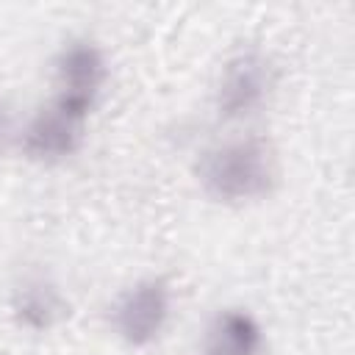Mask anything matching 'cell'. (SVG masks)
<instances>
[{
	"mask_svg": "<svg viewBox=\"0 0 355 355\" xmlns=\"http://www.w3.org/2000/svg\"><path fill=\"white\" fill-rule=\"evenodd\" d=\"M197 178L202 191L216 202H252L272 191L277 164L263 139L244 136L205 150L197 164Z\"/></svg>",
	"mask_w": 355,
	"mask_h": 355,
	"instance_id": "cell-1",
	"label": "cell"
},
{
	"mask_svg": "<svg viewBox=\"0 0 355 355\" xmlns=\"http://www.w3.org/2000/svg\"><path fill=\"white\" fill-rule=\"evenodd\" d=\"M172 313V291L161 277H144L125 288L111 311L114 333L128 347H150L164 333Z\"/></svg>",
	"mask_w": 355,
	"mask_h": 355,
	"instance_id": "cell-2",
	"label": "cell"
},
{
	"mask_svg": "<svg viewBox=\"0 0 355 355\" xmlns=\"http://www.w3.org/2000/svg\"><path fill=\"white\" fill-rule=\"evenodd\" d=\"M89 114L61 103L50 100L44 108H39L31 122L22 130V150L36 164H58L78 153L83 144Z\"/></svg>",
	"mask_w": 355,
	"mask_h": 355,
	"instance_id": "cell-3",
	"label": "cell"
},
{
	"mask_svg": "<svg viewBox=\"0 0 355 355\" xmlns=\"http://www.w3.org/2000/svg\"><path fill=\"white\" fill-rule=\"evenodd\" d=\"M108 78L103 50L89 39H72L55 58V100L89 114Z\"/></svg>",
	"mask_w": 355,
	"mask_h": 355,
	"instance_id": "cell-4",
	"label": "cell"
},
{
	"mask_svg": "<svg viewBox=\"0 0 355 355\" xmlns=\"http://www.w3.org/2000/svg\"><path fill=\"white\" fill-rule=\"evenodd\" d=\"M272 89V67L258 50L233 55L216 83V111L225 119H244L255 114Z\"/></svg>",
	"mask_w": 355,
	"mask_h": 355,
	"instance_id": "cell-5",
	"label": "cell"
},
{
	"mask_svg": "<svg viewBox=\"0 0 355 355\" xmlns=\"http://www.w3.org/2000/svg\"><path fill=\"white\" fill-rule=\"evenodd\" d=\"M263 330L258 319L244 308L219 311L202 336V355H261Z\"/></svg>",
	"mask_w": 355,
	"mask_h": 355,
	"instance_id": "cell-6",
	"label": "cell"
},
{
	"mask_svg": "<svg viewBox=\"0 0 355 355\" xmlns=\"http://www.w3.org/2000/svg\"><path fill=\"white\" fill-rule=\"evenodd\" d=\"M11 313L22 327L42 333L64 319L67 302L53 280H47L44 275H28L11 294Z\"/></svg>",
	"mask_w": 355,
	"mask_h": 355,
	"instance_id": "cell-7",
	"label": "cell"
},
{
	"mask_svg": "<svg viewBox=\"0 0 355 355\" xmlns=\"http://www.w3.org/2000/svg\"><path fill=\"white\" fill-rule=\"evenodd\" d=\"M11 136H14V125H11V114H8V108L0 103V155L8 150V144H11Z\"/></svg>",
	"mask_w": 355,
	"mask_h": 355,
	"instance_id": "cell-8",
	"label": "cell"
}]
</instances>
